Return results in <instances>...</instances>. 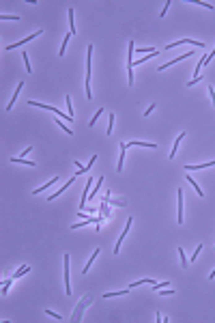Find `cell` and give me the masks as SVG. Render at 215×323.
Returning a JSON list of instances; mask_svg holds the SVG:
<instances>
[{
    "label": "cell",
    "mask_w": 215,
    "mask_h": 323,
    "mask_svg": "<svg viewBox=\"0 0 215 323\" xmlns=\"http://www.w3.org/2000/svg\"><path fill=\"white\" fill-rule=\"evenodd\" d=\"M28 272H30V267H28V265H24V267H19V269L15 272V278H19L22 274H28Z\"/></svg>",
    "instance_id": "cell-16"
},
{
    "label": "cell",
    "mask_w": 215,
    "mask_h": 323,
    "mask_svg": "<svg viewBox=\"0 0 215 323\" xmlns=\"http://www.w3.org/2000/svg\"><path fill=\"white\" fill-rule=\"evenodd\" d=\"M39 35H41V30H37V33H32V35H30V37H26L24 41H17V43H13V46H9V47H6V50H15V47H19V46H24V43H28V41H32V39H35V37H39Z\"/></svg>",
    "instance_id": "cell-3"
},
{
    "label": "cell",
    "mask_w": 215,
    "mask_h": 323,
    "mask_svg": "<svg viewBox=\"0 0 215 323\" xmlns=\"http://www.w3.org/2000/svg\"><path fill=\"white\" fill-rule=\"evenodd\" d=\"M209 278H211V280H213V278H215V269H213V272H211V274H209Z\"/></svg>",
    "instance_id": "cell-27"
},
{
    "label": "cell",
    "mask_w": 215,
    "mask_h": 323,
    "mask_svg": "<svg viewBox=\"0 0 215 323\" xmlns=\"http://www.w3.org/2000/svg\"><path fill=\"white\" fill-rule=\"evenodd\" d=\"M22 58H24V63H26V71H30V63H28V56H26V54H22Z\"/></svg>",
    "instance_id": "cell-23"
},
{
    "label": "cell",
    "mask_w": 215,
    "mask_h": 323,
    "mask_svg": "<svg viewBox=\"0 0 215 323\" xmlns=\"http://www.w3.org/2000/svg\"><path fill=\"white\" fill-rule=\"evenodd\" d=\"M178 254H181V265H183V267H189V261L185 259V254H183V248H178Z\"/></svg>",
    "instance_id": "cell-14"
},
{
    "label": "cell",
    "mask_w": 215,
    "mask_h": 323,
    "mask_svg": "<svg viewBox=\"0 0 215 323\" xmlns=\"http://www.w3.org/2000/svg\"><path fill=\"white\" fill-rule=\"evenodd\" d=\"M176 196H178V224H183V190L181 187H178Z\"/></svg>",
    "instance_id": "cell-5"
},
{
    "label": "cell",
    "mask_w": 215,
    "mask_h": 323,
    "mask_svg": "<svg viewBox=\"0 0 215 323\" xmlns=\"http://www.w3.org/2000/svg\"><path fill=\"white\" fill-rule=\"evenodd\" d=\"M65 291L71 293V284H69V254H65Z\"/></svg>",
    "instance_id": "cell-1"
},
{
    "label": "cell",
    "mask_w": 215,
    "mask_h": 323,
    "mask_svg": "<svg viewBox=\"0 0 215 323\" xmlns=\"http://www.w3.org/2000/svg\"><path fill=\"white\" fill-rule=\"evenodd\" d=\"M69 24H71V35H75V24H73V9H69Z\"/></svg>",
    "instance_id": "cell-13"
},
{
    "label": "cell",
    "mask_w": 215,
    "mask_h": 323,
    "mask_svg": "<svg viewBox=\"0 0 215 323\" xmlns=\"http://www.w3.org/2000/svg\"><path fill=\"white\" fill-rule=\"evenodd\" d=\"M101 114H103V110H97V112H95V116L90 119V127H95V121H97V119H99Z\"/></svg>",
    "instance_id": "cell-18"
},
{
    "label": "cell",
    "mask_w": 215,
    "mask_h": 323,
    "mask_svg": "<svg viewBox=\"0 0 215 323\" xmlns=\"http://www.w3.org/2000/svg\"><path fill=\"white\" fill-rule=\"evenodd\" d=\"M170 4H172V2H170V0H168V2H166V7H164V11H161V17L166 15V11H168V7H170Z\"/></svg>",
    "instance_id": "cell-25"
},
{
    "label": "cell",
    "mask_w": 215,
    "mask_h": 323,
    "mask_svg": "<svg viewBox=\"0 0 215 323\" xmlns=\"http://www.w3.org/2000/svg\"><path fill=\"white\" fill-rule=\"evenodd\" d=\"M209 166H215V162H207V164H198V166H185V170H202V168H209Z\"/></svg>",
    "instance_id": "cell-8"
},
{
    "label": "cell",
    "mask_w": 215,
    "mask_h": 323,
    "mask_svg": "<svg viewBox=\"0 0 215 323\" xmlns=\"http://www.w3.org/2000/svg\"><path fill=\"white\" fill-rule=\"evenodd\" d=\"M187 181H189V183L194 185V187H196V192H198V196H204V194H202V190H200V187H198V183H196V179H191V177H187Z\"/></svg>",
    "instance_id": "cell-17"
},
{
    "label": "cell",
    "mask_w": 215,
    "mask_h": 323,
    "mask_svg": "<svg viewBox=\"0 0 215 323\" xmlns=\"http://www.w3.org/2000/svg\"><path fill=\"white\" fill-rule=\"evenodd\" d=\"M189 56H191V52H187V54H181V56H176V58H172L170 63H166V65H161V67H159V71H164V69H168L170 65H174V63H178V60H185V58H189Z\"/></svg>",
    "instance_id": "cell-2"
},
{
    "label": "cell",
    "mask_w": 215,
    "mask_h": 323,
    "mask_svg": "<svg viewBox=\"0 0 215 323\" xmlns=\"http://www.w3.org/2000/svg\"><path fill=\"white\" fill-rule=\"evenodd\" d=\"M9 286H11V280H4V286H2V295H6V291H9Z\"/></svg>",
    "instance_id": "cell-20"
},
{
    "label": "cell",
    "mask_w": 215,
    "mask_h": 323,
    "mask_svg": "<svg viewBox=\"0 0 215 323\" xmlns=\"http://www.w3.org/2000/svg\"><path fill=\"white\" fill-rule=\"evenodd\" d=\"M125 149H127V142H123V149H121V162H118V166H116V170H118V172L123 170V162H125Z\"/></svg>",
    "instance_id": "cell-10"
},
{
    "label": "cell",
    "mask_w": 215,
    "mask_h": 323,
    "mask_svg": "<svg viewBox=\"0 0 215 323\" xmlns=\"http://www.w3.org/2000/svg\"><path fill=\"white\" fill-rule=\"evenodd\" d=\"M112 127H114V114H110V127H108V134H112Z\"/></svg>",
    "instance_id": "cell-22"
},
{
    "label": "cell",
    "mask_w": 215,
    "mask_h": 323,
    "mask_svg": "<svg viewBox=\"0 0 215 323\" xmlns=\"http://www.w3.org/2000/svg\"><path fill=\"white\" fill-rule=\"evenodd\" d=\"M183 136H185V134H183V132H181V136H178V138H176V142H174V146H172V151H170V157H174V153H176V146H178V144H181V140H183Z\"/></svg>",
    "instance_id": "cell-12"
},
{
    "label": "cell",
    "mask_w": 215,
    "mask_h": 323,
    "mask_svg": "<svg viewBox=\"0 0 215 323\" xmlns=\"http://www.w3.org/2000/svg\"><path fill=\"white\" fill-rule=\"evenodd\" d=\"M131 144H138V146H148V149H155L157 144H151V142H129L127 146H131Z\"/></svg>",
    "instance_id": "cell-15"
},
{
    "label": "cell",
    "mask_w": 215,
    "mask_h": 323,
    "mask_svg": "<svg viewBox=\"0 0 215 323\" xmlns=\"http://www.w3.org/2000/svg\"><path fill=\"white\" fill-rule=\"evenodd\" d=\"M2 20H19L17 15H2Z\"/></svg>",
    "instance_id": "cell-24"
},
{
    "label": "cell",
    "mask_w": 215,
    "mask_h": 323,
    "mask_svg": "<svg viewBox=\"0 0 215 323\" xmlns=\"http://www.w3.org/2000/svg\"><path fill=\"white\" fill-rule=\"evenodd\" d=\"M69 37H71V35H67V37H65V41H62V46H60V56L65 54V46H67V41H69Z\"/></svg>",
    "instance_id": "cell-21"
},
{
    "label": "cell",
    "mask_w": 215,
    "mask_h": 323,
    "mask_svg": "<svg viewBox=\"0 0 215 323\" xmlns=\"http://www.w3.org/2000/svg\"><path fill=\"white\" fill-rule=\"evenodd\" d=\"M22 86H24V82H19V84H17V89H15V93H13V97H11V101L6 103V110H11V108H13V103H15V99H17V95H19V91H22Z\"/></svg>",
    "instance_id": "cell-7"
},
{
    "label": "cell",
    "mask_w": 215,
    "mask_h": 323,
    "mask_svg": "<svg viewBox=\"0 0 215 323\" xmlns=\"http://www.w3.org/2000/svg\"><path fill=\"white\" fill-rule=\"evenodd\" d=\"M56 181H58V177H54V179H49V183H45V185H43V187H37V190H35L32 194H41L43 190H47V187H52V185L56 183Z\"/></svg>",
    "instance_id": "cell-9"
},
{
    "label": "cell",
    "mask_w": 215,
    "mask_h": 323,
    "mask_svg": "<svg viewBox=\"0 0 215 323\" xmlns=\"http://www.w3.org/2000/svg\"><path fill=\"white\" fill-rule=\"evenodd\" d=\"M209 93H211V99H213V106H215V91H213V86H209Z\"/></svg>",
    "instance_id": "cell-26"
},
{
    "label": "cell",
    "mask_w": 215,
    "mask_h": 323,
    "mask_svg": "<svg viewBox=\"0 0 215 323\" xmlns=\"http://www.w3.org/2000/svg\"><path fill=\"white\" fill-rule=\"evenodd\" d=\"M97 254H99V248H95V254H92V256L88 259V265H84V274H86V272H88V269H90V265L95 263V256H97Z\"/></svg>",
    "instance_id": "cell-11"
},
{
    "label": "cell",
    "mask_w": 215,
    "mask_h": 323,
    "mask_svg": "<svg viewBox=\"0 0 215 323\" xmlns=\"http://www.w3.org/2000/svg\"><path fill=\"white\" fill-rule=\"evenodd\" d=\"M129 226H131V218L127 220V224H125V231L121 233V237H118V241H116V248H114V254L121 250V243H123V239H125V235H127V231H129Z\"/></svg>",
    "instance_id": "cell-4"
},
{
    "label": "cell",
    "mask_w": 215,
    "mask_h": 323,
    "mask_svg": "<svg viewBox=\"0 0 215 323\" xmlns=\"http://www.w3.org/2000/svg\"><path fill=\"white\" fill-rule=\"evenodd\" d=\"M73 179H75V177H73ZM73 179H69V181H67V183L62 185V187H60V190H56V192H54V194H52V196H47V200H54V198H56V196H60V194H62V192H65V190H67V187H69V185L73 183Z\"/></svg>",
    "instance_id": "cell-6"
},
{
    "label": "cell",
    "mask_w": 215,
    "mask_h": 323,
    "mask_svg": "<svg viewBox=\"0 0 215 323\" xmlns=\"http://www.w3.org/2000/svg\"><path fill=\"white\" fill-rule=\"evenodd\" d=\"M56 125H60V127H62V129H65V132H67V134H73V132H71V127H65V125H62V123H60V119H56Z\"/></svg>",
    "instance_id": "cell-19"
}]
</instances>
